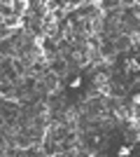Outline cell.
I'll use <instances>...</instances> for the list:
<instances>
[{"mask_svg": "<svg viewBox=\"0 0 140 157\" xmlns=\"http://www.w3.org/2000/svg\"><path fill=\"white\" fill-rule=\"evenodd\" d=\"M131 47H133V38H131V35H124V33H121L119 38L114 40V49H117V54L128 52Z\"/></svg>", "mask_w": 140, "mask_h": 157, "instance_id": "1", "label": "cell"}]
</instances>
